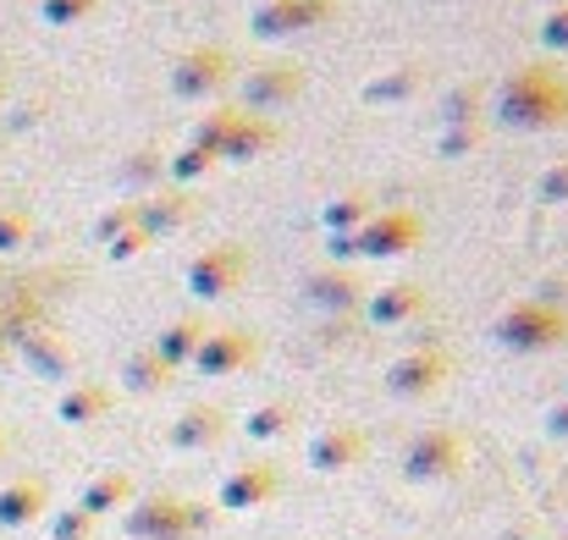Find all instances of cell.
<instances>
[{"label":"cell","mask_w":568,"mask_h":540,"mask_svg":"<svg viewBox=\"0 0 568 540\" xmlns=\"http://www.w3.org/2000/svg\"><path fill=\"white\" fill-rule=\"evenodd\" d=\"M541 44L552 55H568V0H558L547 17H541Z\"/></svg>","instance_id":"4316f807"},{"label":"cell","mask_w":568,"mask_h":540,"mask_svg":"<svg viewBox=\"0 0 568 540\" xmlns=\"http://www.w3.org/2000/svg\"><path fill=\"white\" fill-rule=\"evenodd\" d=\"M419 237H425V221H419L414 210H376V215L354 232L359 254H371V259H397V254H408Z\"/></svg>","instance_id":"52a82bcc"},{"label":"cell","mask_w":568,"mask_h":540,"mask_svg":"<svg viewBox=\"0 0 568 540\" xmlns=\"http://www.w3.org/2000/svg\"><path fill=\"white\" fill-rule=\"evenodd\" d=\"M243 271H248V248L243 243H210L204 254L189 259V293L215 304V298H226L243 282Z\"/></svg>","instance_id":"5b68a950"},{"label":"cell","mask_w":568,"mask_h":540,"mask_svg":"<svg viewBox=\"0 0 568 540\" xmlns=\"http://www.w3.org/2000/svg\"><path fill=\"white\" fill-rule=\"evenodd\" d=\"M166 177V155L161 150H133L128 161H122V172H116V187L122 193H133V198H144V193H155Z\"/></svg>","instance_id":"2e32d148"},{"label":"cell","mask_w":568,"mask_h":540,"mask_svg":"<svg viewBox=\"0 0 568 540\" xmlns=\"http://www.w3.org/2000/svg\"><path fill=\"white\" fill-rule=\"evenodd\" d=\"M139 226V198H116L111 210H100V221H94V237L100 243H116L122 232H133Z\"/></svg>","instance_id":"7402d4cb"},{"label":"cell","mask_w":568,"mask_h":540,"mask_svg":"<svg viewBox=\"0 0 568 540\" xmlns=\"http://www.w3.org/2000/svg\"><path fill=\"white\" fill-rule=\"evenodd\" d=\"M354 452H359V436H354V430H337V436H321V441H315V463H321V469H337V463H348Z\"/></svg>","instance_id":"603a6c76"},{"label":"cell","mask_w":568,"mask_h":540,"mask_svg":"<svg viewBox=\"0 0 568 540\" xmlns=\"http://www.w3.org/2000/svg\"><path fill=\"white\" fill-rule=\"evenodd\" d=\"M271 486H276V480H271L265 469H248V475H237V480L226 486V502H232V508H243V502H260Z\"/></svg>","instance_id":"d4e9b609"},{"label":"cell","mask_w":568,"mask_h":540,"mask_svg":"<svg viewBox=\"0 0 568 540\" xmlns=\"http://www.w3.org/2000/svg\"><path fill=\"white\" fill-rule=\"evenodd\" d=\"M458 463V447L447 441V436H425V441H414V452H408V469L414 475H442V469H453Z\"/></svg>","instance_id":"ffe728a7"},{"label":"cell","mask_w":568,"mask_h":540,"mask_svg":"<svg viewBox=\"0 0 568 540\" xmlns=\"http://www.w3.org/2000/svg\"><path fill=\"white\" fill-rule=\"evenodd\" d=\"M310 298H315V304L354 309V304H359V282H354L348 271H321V276H310Z\"/></svg>","instance_id":"ac0fdd59"},{"label":"cell","mask_w":568,"mask_h":540,"mask_svg":"<svg viewBox=\"0 0 568 540\" xmlns=\"http://www.w3.org/2000/svg\"><path fill=\"white\" fill-rule=\"evenodd\" d=\"M442 369H447L442 354H408V359L392 369V386H397V391H430V386L442 380Z\"/></svg>","instance_id":"e0dca14e"},{"label":"cell","mask_w":568,"mask_h":540,"mask_svg":"<svg viewBox=\"0 0 568 540\" xmlns=\"http://www.w3.org/2000/svg\"><path fill=\"white\" fill-rule=\"evenodd\" d=\"M419 89H425V67H419V61H403V67L371 78V83L359 89V100H365V105H408Z\"/></svg>","instance_id":"30bf717a"},{"label":"cell","mask_w":568,"mask_h":540,"mask_svg":"<svg viewBox=\"0 0 568 540\" xmlns=\"http://www.w3.org/2000/svg\"><path fill=\"white\" fill-rule=\"evenodd\" d=\"M304 89H310L304 67H293V61H271V67H254V72L237 83V111H248V116H271V111H287Z\"/></svg>","instance_id":"3957f363"},{"label":"cell","mask_w":568,"mask_h":540,"mask_svg":"<svg viewBox=\"0 0 568 540\" xmlns=\"http://www.w3.org/2000/svg\"><path fill=\"white\" fill-rule=\"evenodd\" d=\"M116 497H128V480H100V486H94V508H105V502H116Z\"/></svg>","instance_id":"836d02e7"},{"label":"cell","mask_w":568,"mask_h":540,"mask_svg":"<svg viewBox=\"0 0 568 540\" xmlns=\"http://www.w3.org/2000/svg\"><path fill=\"white\" fill-rule=\"evenodd\" d=\"M215 166H221V161L204 155V150H193V144H183L178 155H166V177H172V187H193V182L210 177Z\"/></svg>","instance_id":"d6986e66"},{"label":"cell","mask_w":568,"mask_h":540,"mask_svg":"<svg viewBox=\"0 0 568 540\" xmlns=\"http://www.w3.org/2000/svg\"><path fill=\"white\" fill-rule=\"evenodd\" d=\"M271 430H282V408H265V414L254 419V436H271Z\"/></svg>","instance_id":"e575fe53"},{"label":"cell","mask_w":568,"mask_h":540,"mask_svg":"<svg viewBox=\"0 0 568 540\" xmlns=\"http://www.w3.org/2000/svg\"><path fill=\"white\" fill-rule=\"evenodd\" d=\"M282 144V128H276V116H237V128H232V139H226V150H221V161L226 166H248V161H260L265 150H276Z\"/></svg>","instance_id":"9c48e42d"},{"label":"cell","mask_w":568,"mask_h":540,"mask_svg":"<svg viewBox=\"0 0 568 540\" xmlns=\"http://www.w3.org/2000/svg\"><path fill=\"white\" fill-rule=\"evenodd\" d=\"M475 144H480V128H442V139H436L442 155H469Z\"/></svg>","instance_id":"f1b7e54d"},{"label":"cell","mask_w":568,"mask_h":540,"mask_svg":"<svg viewBox=\"0 0 568 540\" xmlns=\"http://www.w3.org/2000/svg\"><path fill=\"white\" fill-rule=\"evenodd\" d=\"M105 408V391L94 386V391H78V397H67V414H100Z\"/></svg>","instance_id":"d6a6232c"},{"label":"cell","mask_w":568,"mask_h":540,"mask_svg":"<svg viewBox=\"0 0 568 540\" xmlns=\"http://www.w3.org/2000/svg\"><path fill=\"white\" fill-rule=\"evenodd\" d=\"M144 248H150V237H144V226H133V232H122L116 243H105V254H111L116 265H122V259H139Z\"/></svg>","instance_id":"4dcf8cb0"},{"label":"cell","mask_w":568,"mask_h":540,"mask_svg":"<svg viewBox=\"0 0 568 540\" xmlns=\"http://www.w3.org/2000/svg\"><path fill=\"white\" fill-rule=\"evenodd\" d=\"M371 215H376V198H371L365 187H348V193H337V198L321 210V226H326L332 237H354Z\"/></svg>","instance_id":"4fadbf2b"},{"label":"cell","mask_w":568,"mask_h":540,"mask_svg":"<svg viewBox=\"0 0 568 540\" xmlns=\"http://www.w3.org/2000/svg\"><path fill=\"white\" fill-rule=\"evenodd\" d=\"M94 6H100V0H39V17H44L50 28H72V22H83Z\"/></svg>","instance_id":"cb8c5ba5"},{"label":"cell","mask_w":568,"mask_h":540,"mask_svg":"<svg viewBox=\"0 0 568 540\" xmlns=\"http://www.w3.org/2000/svg\"><path fill=\"white\" fill-rule=\"evenodd\" d=\"M199 343H204V326H199V320H172L155 354H161L166 364H178V359H189V354L199 348Z\"/></svg>","instance_id":"44dd1931"},{"label":"cell","mask_w":568,"mask_h":540,"mask_svg":"<svg viewBox=\"0 0 568 540\" xmlns=\"http://www.w3.org/2000/svg\"><path fill=\"white\" fill-rule=\"evenodd\" d=\"M332 17V0H260L248 11V33L276 44V39H293V33H310Z\"/></svg>","instance_id":"8992f818"},{"label":"cell","mask_w":568,"mask_h":540,"mask_svg":"<svg viewBox=\"0 0 568 540\" xmlns=\"http://www.w3.org/2000/svg\"><path fill=\"white\" fill-rule=\"evenodd\" d=\"M419 309H425V287H414V282H392V287H381L376 298H371V315H376L381 326H403Z\"/></svg>","instance_id":"9a60e30c"},{"label":"cell","mask_w":568,"mask_h":540,"mask_svg":"<svg viewBox=\"0 0 568 540\" xmlns=\"http://www.w3.org/2000/svg\"><path fill=\"white\" fill-rule=\"evenodd\" d=\"M193 359H199V369H210V375H226V369H237L243 359H254V337H243V332H215V337H204V343L193 348Z\"/></svg>","instance_id":"5bb4252c"},{"label":"cell","mask_w":568,"mask_h":540,"mask_svg":"<svg viewBox=\"0 0 568 540\" xmlns=\"http://www.w3.org/2000/svg\"><path fill=\"white\" fill-rule=\"evenodd\" d=\"M552 425H558V430H568V408H564V414H558V419H552Z\"/></svg>","instance_id":"d590c367"},{"label":"cell","mask_w":568,"mask_h":540,"mask_svg":"<svg viewBox=\"0 0 568 540\" xmlns=\"http://www.w3.org/2000/svg\"><path fill=\"white\" fill-rule=\"evenodd\" d=\"M215 430H221L215 414H189V419L178 425V441H183V447H199V441H215Z\"/></svg>","instance_id":"83f0119b"},{"label":"cell","mask_w":568,"mask_h":540,"mask_svg":"<svg viewBox=\"0 0 568 540\" xmlns=\"http://www.w3.org/2000/svg\"><path fill=\"white\" fill-rule=\"evenodd\" d=\"M232 83V55L221 44H193L172 61V94L183 105H215Z\"/></svg>","instance_id":"7a4b0ae2"},{"label":"cell","mask_w":568,"mask_h":540,"mask_svg":"<svg viewBox=\"0 0 568 540\" xmlns=\"http://www.w3.org/2000/svg\"><path fill=\"white\" fill-rule=\"evenodd\" d=\"M193 215H199L193 187H155V193H144V198H139V226H144V237H150V243H155V237H172V232H183V226H193Z\"/></svg>","instance_id":"ba28073f"},{"label":"cell","mask_w":568,"mask_h":540,"mask_svg":"<svg viewBox=\"0 0 568 540\" xmlns=\"http://www.w3.org/2000/svg\"><path fill=\"white\" fill-rule=\"evenodd\" d=\"M128 375H133V386H161L166 380V359L161 354H139V359L128 364Z\"/></svg>","instance_id":"f546056e"},{"label":"cell","mask_w":568,"mask_h":540,"mask_svg":"<svg viewBox=\"0 0 568 540\" xmlns=\"http://www.w3.org/2000/svg\"><path fill=\"white\" fill-rule=\"evenodd\" d=\"M491 116L514 133H552L568 128V72H558L552 61H525L503 78Z\"/></svg>","instance_id":"6da1fadb"},{"label":"cell","mask_w":568,"mask_h":540,"mask_svg":"<svg viewBox=\"0 0 568 540\" xmlns=\"http://www.w3.org/2000/svg\"><path fill=\"white\" fill-rule=\"evenodd\" d=\"M28 237V215H0V248H17Z\"/></svg>","instance_id":"1f68e13d"},{"label":"cell","mask_w":568,"mask_h":540,"mask_svg":"<svg viewBox=\"0 0 568 540\" xmlns=\"http://www.w3.org/2000/svg\"><path fill=\"white\" fill-rule=\"evenodd\" d=\"M536 198H541V204H568V155L552 161V166L536 177Z\"/></svg>","instance_id":"484cf974"},{"label":"cell","mask_w":568,"mask_h":540,"mask_svg":"<svg viewBox=\"0 0 568 540\" xmlns=\"http://www.w3.org/2000/svg\"><path fill=\"white\" fill-rule=\"evenodd\" d=\"M486 89L480 83H453L442 100H436V122L442 128H480L486 122Z\"/></svg>","instance_id":"8fae6325"},{"label":"cell","mask_w":568,"mask_h":540,"mask_svg":"<svg viewBox=\"0 0 568 540\" xmlns=\"http://www.w3.org/2000/svg\"><path fill=\"white\" fill-rule=\"evenodd\" d=\"M237 100H215V105H204V116L193 122L189 144L193 150H204V155H215L221 161V150H226V139H232V128H237Z\"/></svg>","instance_id":"7c38bea8"},{"label":"cell","mask_w":568,"mask_h":540,"mask_svg":"<svg viewBox=\"0 0 568 540\" xmlns=\"http://www.w3.org/2000/svg\"><path fill=\"white\" fill-rule=\"evenodd\" d=\"M497 337L508 348H519V354H541V348H558L568 337V315L552 309V304H541V298H530V304H514L497 320Z\"/></svg>","instance_id":"277c9868"}]
</instances>
